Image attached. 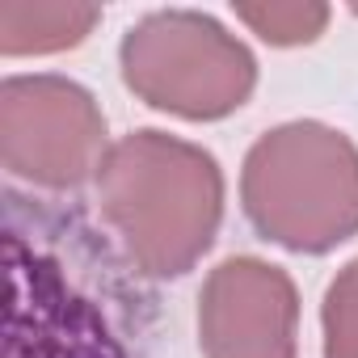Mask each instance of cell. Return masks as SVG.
Returning <instances> with one entry per match:
<instances>
[{"instance_id": "cell-1", "label": "cell", "mask_w": 358, "mask_h": 358, "mask_svg": "<svg viewBox=\"0 0 358 358\" xmlns=\"http://www.w3.org/2000/svg\"><path fill=\"white\" fill-rule=\"evenodd\" d=\"M9 358H148L152 295L76 211L9 194Z\"/></svg>"}, {"instance_id": "cell-2", "label": "cell", "mask_w": 358, "mask_h": 358, "mask_svg": "<svg viewBox=\"0 0 358 358\" xmlns=\"http://www.w3.org/2000/svg\"><path fill=\"white\" fill-rule=\"evenodd\" d=\"M97 190L131 266L143 274H186L220 224L215 160L160 131L122 139L101 164Z\"/></svg>"}, {"instance_id": "cell-3", "label": "cell", "mask_w": 358, "mask_h": 358, "mask_svg": "<svg viewBox=\"0 0 358 358\" xmlns=\"http://www.w3.org/2000/svg\"><path fill=\"white\" fill-rule=\"evenodd\" d=\"M303 194L312 199L320 253L358 232V152L316 122L266 135L245 160V211L266 241L295 245Z\"/></svg>"}, {"instance_id": "cell-4", "label": "cell", "mask_w": 358, "mask_h": 358, "mask_svg": "<svg viewBox=\"0 0 358 358\" xmlns=\"http://www.w3.org/2000/svg\"><path fill=\"white\" fill-rule=\"evenodd\" d=\"M241 43H232L215 22L199 13H156L122 43V72L127 85L139 89L152 106L186 114V118H220L236 110L253 80L211 76L194 64H215L232 55Z\"/></svg>"}, {"instance_id": "cell-5", "label": "cell", "mask_w": 358, "mask_h": 358, "mask_svg": "<svg viewBox=\"0 0 358 358\" xmlns=\"http://www.w3.org/2000/svg\"><path fill=\"white\" fill-rule=\"evenodd\" d=\"M0 131H43V135L5 139V164L9 173L26 177L34 186L64 190L93 173L106 122L85 89L55 76H34V80L5 85Z\"/></svg>"}, {"instance_id": "cell-6", "label": "cell", "mask_w": 358, "mask_h": 358, "mask_svg": "<svg viewBox=\"0 0 358 358\" xmlns=\"http://www.w3.org/2000/svg\"><path fill=\"white\" fill-rule=\"evenodd\" d=\"M203 341L211 358H295V291L274 266L236 257L203 295Z\"/></svg>"}, {"instance_id": "cell-7", "label": "cell", "mask_w": 358, "mask_h": 358, "mask_svg": "<svg viewBox=\"0 0 358 358\" xmlns=\"http://www.w3.org/2000/svg\"><path fill=\"white\" fill-rule=\"evenodd\" d=\"M324 358H358V262L329 287Z\"/></svg>"}]
</instances>
